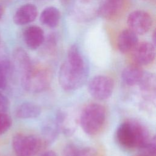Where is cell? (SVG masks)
I'll use <instances>...</instances> for the list:
<instances>
[{
  "label": "cell",
  "instance_id": "1",
  "mask_svg": "<svg viewBox=\"0 0 156 156\" xmlns=\"http://www.w3.org/2000/svg\"><path fill=\"white\" fill-rule=\"evenodd\" d=\"M150 137L146 127L133 120L123 122L118 126L116 132L118 143L127 149H140Z\"/></svg>",
  "mask_w": 156,
  "mask_h": 156
},
{
  "label": "cell",
  "instance_id": "2",
  "mask_svg": "<svg viewBox=\"0 0 156 156\" xmlns=\"http://www.w3.org/2000/svg\"><path fill=\"white\" fill-rule=\"evenodd\" d=\"M106 111L101 104L91 103L85 106L79 115V122L82 130L89 135H94L102 128Z\"/></svg>",
  "mask_w": 156,
  "mask_h": 156
},
{
  "label": "cell",
  "instance_id": "3",
  "mask_svg": "<svg viewBox=\"0 0 156 156\" xmlns=\"http://www.w3.org/2000/svg\"><path fill=\"white\" fill-rule=\"evenodd\" d=\"M21 78L24 89L28 92L37 93L45 90L49 87L51 75L48 69L33 65L29 71L21 76Z\"/></svg>",
  "mask_w": 156,
  "mask_h": 156
},
{
  "label": "cell",
  "instance_id": "4",
  "mask_svg": "<svg viewBox=\"0 0 156 156\" xmlns=\"http://www.w3.org/2000/svg\"><path fill=\"white\" fill-rule=\"evenodd\" d=\"M41 138L34 135L16 134L12 140L16 156H34L43 147Z\"/></svg>",
  "mask_w": 156,
  "mask_h": 156
},
{
  "label": "cell",
  "instance_id": "5",
  "mask_svg": "<svg viewBox=\"0 0 156 156\" xmlns=\"http://www.w3.org/2000/svg\"><path fill=\"white\" fill-rule=\"evenodd\" d=\"M88 76L73 70L65 62L58 71V82L65 91H71L81 87L86 82Z\"/></svg>",
  "mask_w": 156,
  "mask_h": 156
},
{
  "label": "cell",
  "instance_id": "6",
  "mask_svg": "<svg viewBox=\"0 0 156 156\" xmlns=\"http://www.w3.org/2000/svg\"><path fill=\"white\" fill-rule=\"evenodd\" d=\"M114 82L108 76L99 75L92 78L88 83V89L91 96L98 100L109 98L113 91Z\"/></svg>",
  "mask_w": 156,
  "mask_h": 156
},
{
  "label": "cell",
  "instance_id": "7",
  "mask_svg": "<svg viewBox=\"0 0 156 156\" xmlns=\"http://www.w3.org/2000/svg\"><path fill=\"white\" fill-rule=\"evenodd\" d=\"M54 119L58 132L65 135L71 136L76 130L79 117H77L74 110L67 108L58 110Z\"/></svg>",
  "mask_w": 156,
  "mask_h": 156
},
{
  "label": "cell",
  "instance_id": "8",
  "mask_svg": "<svg viewBox=\"0 0 156 156\" xmlns=\"http://www.w3.org/2000/svg\"><path fill=\"white\" fill-rule=\"evenodd\" d=\"M129 29L137 35H143L149 31L153 20L149 13L143 10H136L129 13L127 19Z\"/></svg>",
  "mask_w": 156,
  "mask_h": 156
},
{
  "label": "cell",
  "instance_id": "9",
  "mask_svg": "<svg viewBox=\"0 0 156 156\" xmlns=\"http://www.w3.org/2000/svg\"><path fill=\"white\" fill-rule=\"evenodd\" d=\"M132 52L133 60L138 66L149 65L155 59V45L148 41L138 42Z\"/></svg>",
  "mask_w": 156,
  "mask_h": 156
},
{
  "label": "cell",
  "instance_id": "10",
  "mask_svg": "<svg viewBox=\"0 0 156 156\" xmlns=\"http://www.w3.org/2000/svg\"><path fill=\"white\" fill-rule=\"evenodd\" d=\"M66 64L74 71L84 75H88V68L87 62L76 44L71 45L68 49Z\"/></svg>",
  "mask_w": 156,
  "mask_h": 156
},
{
  "label": "cell",
  "instance_id": "11",
  "mask_svg": "<svg viewBox=\"0 0 156 156\" xmlns=\"http://www.w3.org/2000/svg\"><path fill=\"white\" fill-rule=\"evenodd\" d=\"M126 0H104L100 4L99 13L106 20H114L122 12Z\"/></svg>",
  "mask_w": 156,
  "mask_h": 156
},
{
  "label": "cell",
  "instance_id": "12",
  "mask_svg": "<svg viewBox=\"0 0 156 156\" xmlns=\"http://www.w3.org/2000/svg\"><path fill=\"white\" fill-rule=\"evenodd\" d=\"M37 8L34 4H26L16 10L13 20L17 25H25L34 21L37 18Z\"/></svg>",
  "mask_w": 156,
  "mask_h": 156
},
{
  "label": "cell",
  "instance_id": "13",
  "mask_svg": "<svg viewBox=\"0 0 156 156\" xmlns=\"http://www.w3.org/2000/svg\"><path fill=\"white\" fill-rule=\"evenodd\" d=\"M138 43V35L129 28L122 30L117 39L118 48L123 54L132 52Z\"/></svg>",
  "mask_w": 156,
  "mask_h": 156
},
{
  "label": "cell",
  "instance_id": "14",
  "mask_svg": "<svg viewBox=\"0 0 156 156\" xmlns=\"http://www.w3.org/2000/svg\"><path fill=\"white\" fill-rule=\"evenodd\" d=\"M23 38L26 46L29 49L35 50L44 42V32L39 26H30L24 31Z\"/></svg>",
  "mask_w": 156,
  "mask_h": 156
},
{
  "label": "cell",
  "instance_id": "15",
  "mask_svg": "<svg viewBox=\"0 0 156 156\" xmlns=\"http://www.w3.org/2000/svg\"><path fill=\"white\" fill-rule=\"evenodd\" d=\"M13 66L19 71L21 76L29 71L33 66L28 54L25 50L20 48H16L13 51Z\"/></svg>",
  "mask_w": 156,
  "mask_h": 156
},
{
  "label": "cell",
  "instance_id": "16",
  "mask_svg": "<svg viewBox=\"0 0 156 156\" xmlns=\"http://www.w3.org/2000/svg\"><path fill=\"white\" fill-rule=\"evenodd\" d=\"M144 73L140 66L136 64L129 65L123 69L121 73V79L128 86L138 85Z\"/></svg>",
  "mask_w": 156,
  "mask_h": 156
},
{
  "label": "cell",
  "instance_id": "17",
  "mask_svg": "<svg viewBox=\"0 0 156 156\" xmlns=\"http://www.w3.org/2000/svg\"><path fill=\"white\" fill-rule=\"evenodd\" d=\"M41 112V108L32 102H24L15 110V116L20 119H31L38 117Z\"/></svg>",
  "mask_w": 156,
  "mask_h": 156
},
{
  "label": "cell",
  "instance_id": "18",
  "mask_svg": "<svg viewBox=\"0 0 156 156\" xmlns=\"http://www.w3.org/2000/svg\"><path fill=\"white\" fill-rule=\"evenodd\" d=\"M60 10L55 7L50 6L45 8L41 13V23L49 27L54 28L58 26L60 20Z\"/></svg>",
  "mask_w": 156,
  "mask_h": 156
},
{
  "label": "cell",
  "instance_id": "19",
  "mask_svg": "<svg viewBox=\"0 0 156 156\" xmlns=\"http://www.w3.org/2000/svg\"><path fill=\"white\" fill-rule=\"evenodd\" d=\"M94 0H79L76 4V16H79L81 19L88 20L91 15H93V13L96 14L98 13V11L94 10L93 7H98L97 5H93Z\"/></svg>",
  "mask_w": 156,
  "mask_h": 156
},
{
  "label": "cell",
  "instance_id": "20",
  "mask_svg": "<svg viewBox=\"0 0 156 156\" xmlns=\"http://www.w3.org/2000/svg\"><path fill=\"white\" fill-rule=\"evenodd\" d=\"M58 132L55 119L49 120L44 122L41 129L42 136L41 138L44 145L52 143Z\"/></svg>",
  "mask_w": 156,
  "mask_h": 156
},
{
  "label": "cell",
  "instance_id": "21",
  "mask_svg": "<svg viewBox=\"0 0 156 156\" xmlns=\"http://www.w3.org/2000/svg\"><path fill=\"white\" fill-rule=\"evenodd\" d=\"M96 150L90 147H80L73 144H69L63 149V156H96Z\"/></svg>",
  "mask_w": 156,
  "mask_h": 156
},
{
  "label": "cell",
  "instance_id": "22",
  "mask_svg": "<svg viewBox=\"0 0 156 156\" xmlns=\"http://www.w3.org/2000/svg\"><path fill=\"white\" fill-rule=\"evenodd\" d=\"M140 88L144 93H155V78L154 74L149 73H144V74L138 83Z\"/></svg>",
  "mask_w": 156,
  "mask_h": 156
},
{
  "label": "cell",
  "instance_id": "23",
  "mask_svg": "<svg viewBox=\"0 0 156 156\" xmlns=\"http://www.w3.org/2000/svg\"><path fill=\"white\" fill-rule=\"evenodd\" d=\"M12 65L7 58H0V90L6 88L8 75L12 72Z\"/></svg>",
  "mask_w": 156,
  "mask_h": 156
},
{
  "label": "cell",
  "instance_id": "24",
  "mask_svg": "<svg viewBox=\"0 0 156 156\" xmlns=\"http://www.w3.org/2000/svg\"><path fill=\"white\" fill-rule=\"evenodd\" d=\"M155 137H150L148 140L139 149L141 154L146 156L155 155Z\"/></svg>",
  "mask_w": 156,
  "mask_h": 156
},
{
  "label": "cell",
  "instance_id": "25",
  "mask_svg": "<svg viewBox=\"0 0 156 156\" xmlns=\"http://www.w3.org/2000/svg\"><path fill=\"white\" fill-rule=\"evenodd\" d=\"M11 125V118L4 113H0V136L8 130Z\"/></svg>",
  "mask_w": 156,
  "mask_h": 156
},
{
  "label": "cell",
  "instance_id": "26",
  "mask_svg": "<svg viewBox=\"0 0 156 156\" xmlns=\"http://www.w3.org/2000/svg\"><path fill=\"white\" fill-rule=\"evenodd\" d=\"M9 107L8 99L0 93V113H4Z\"/></svg>",
  "mask_w": 156,
  "mask_h": 156
},
{
  "label": "cell",
  "instance_id": "27",
  "mask_svg": "<svg viewBox=\"0 0 156 156\" xmlns=\"http://www.w3.org/2000/svg\"><path fill=\"white\" fill-rule=\"evenodd\" d=\"M40 156H57V155L54 151H46V152H44L43 154H42Z\"/></svg>",
  "mask_w": 156,
  "mask_h": 156
},
{
  "label": "cell",
  "instance_id": "28",
  "mask_svg": "<svg viewBox=\"0 0 156 156\" xmlns=\"http://www.w3.org/2000/svg\"><path fill=\"white\" fill-rule=\"evenodd\" d=\"M2 15H3V9H2V7L0 5V20L2 18Z\"/></svg>",
  "mask_w": 156,
  "mask_h": 156
},
{
  "label": "cell",
  "instance_id": "29",
  "mask_svg": "<svg viewBox=\"0 0 156 156\" xmlns=\"http://www.w3.org/2000/svg\"><path fill=\"white\" fill-rule=\"evenodd\" d=\"M137 156H146V155H142V154H140V155H138Z\"/></svg>",
  "mask_w": 156,
  "mask_h": 156
},
{
  "label": "cell",
  "instance_id": "30",
  "mask_svg": "<svg viewBox=\"0 0 156 156\" xmlns=\"http://www.w3.org/2000/svg\"><path fill=\"white\" fill-rule=\"evenodd\" d=\"M145 1H146V0H145Z\"/></svg>",
  "mask_w": 156,
  "mask_h": 156
}]
</instances>
